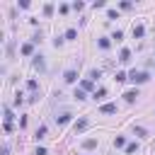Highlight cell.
<instances>
[{
	"instance_id": "obj_6",
	"label": "cell",
	"mask_w": 155,
	"mask_h": 155,
	"mask_svg": "<svg viewBox=\"0 0 155 155\" xmlns=\"http://www.w3.org/2000/svg\"><path fill=\"white\" fill-rule=\"evenodd\" d=\"M143 34H145V27H143V24H136V27H133V39H140Z\"/></svg>"
},
{
	"instance_id": "obj_19",
	"label": "cell",
	"mask_w": 155,
	"mask_h": 155,
	"mask_svg": "<svg viewBox=\"0 0 155 155\" xmlns=\"http://www.w3.org/2000/svg\"><path fill=\"white\" fill-rule=\"evenodd\" d=\"M22 53L29 56V53H31V44H24V46H22Z\"/></svg>"
},
{
	"instance_id": "obj_15",
	"label": "cell",
	"mask_w": 155,
	"mask_h": 155,
	"mask_svg": "<svg viewBox=\"0 0 155 155\" xmlns=\"http://www.w3.org/2000/svg\"><path fill=\"white\" fill-rule=\"evenodd\" d=\"M44 15H46V17H48V15H53V5H51V2H46V5H44Z\"/></svg>"
},
{
	"instance_id": "obj_21",
	"label": "cell",
	"mask_w": 155,
	"mask_h": 155,
	"mask_svg": "<svg viewBox=\"0 0 155 155\" xmlns=\"http://www.w3.org/2000/svg\"><path fill=\"white\" fill-rule=\"evenodd\" d=\"M111 39H116V41H121V39H124V31H119V29H116V31H114V36H111Z\"/></svg>"
},
{
	"instance_id": "obj_18",
	"label": "cell",
	"mask_w": 155,
	"mask_h": 155,
	"mask_svg": "<svg viewBox=\"0 0 155 155\" xmlns=\"http://www.w3.org/2000/svg\"><path fill=\"white\" fill-rule=\"evenodd\" d=\"M133 133H136V136H140V138H145V136H148V133H145V128H140V126H138V128H133Z\"/></svg>"
},
{
	"instance_id": "obj_5",
	"label": "cell",
	"mask_w": 155,
	"mask_h": 155,
	"mask_svg": "<svg viewBox=\"0 0 155 155\" xmlns=\"http://www.w3.org/2000/svg\"><path fill=\"white\" fill-rule=\"evenodd\" d=\"M90 126V121L87 119H80V121H75V133H80V131H85Z\"/></svg>"
},
{
	"instance_id": "obj_2",
	"label": "cell",
	"mask_w": 155,
	"mask_h": 155,
	"mask_svg": "<svg viewBox=\"0 0 155 155\" xmlns=\"http://www.w3.org/2000/svg\"><path fill=\"white\" fill-rule=\"evenodd\" d=\"M124 99H126V102H128V104H133V102H136V99H138V90H128V92H126V94H124Z\"/></svg>"
},
{
	"instance_id": "obj_13",
	"label": "cell",
	"mask_w": 155,
	"mask_h": 155,
	"mask_svg": "<svg viewBox=\"0 0 155 155\" xmlns=\"http://www.w3.org/2000/svg\"><path fill=\"white\" fill-rule=\"evenodd\" d=\"M56 121L58 124H68L70 121V114H61V116H56Z\"/></svg>"
},
{
	"instance_id": "obj_10",
	"label": "cell",
	"mask_w": 155,
	"mask_h": 155,
	"mask_svg": "<svg viewBox=\"0 0 155 155\" xmlns=\"http://www.w3.org/2000/svg\"><path fill=\"white\" fill-rule=\"evenodd\" d=\"M75 36H78V31H75V29H68V31H65V36H63V39H65V41H73V39H75Z\"/></svg>"
},
{
	"instance_id": "obj_22",
	"label": "cell",
	"mask_w": 155,
	"mask_h": 155,
	"mask_svg": "<svg viewBox=\"0 0 155 155\" xmlns=\"http://www.w3.org/2000/svg\"><path fill=\"white\" fill-rule=\"evenodd\" d=\"M116 80H119V82H124V80H128V75H126V73H116Z\"/></svg>"
},
{
	"instance_id": "obj_1",
	"label": "cell",
	"mask_w": 155,
	"mask_h": 155,
	"mask_svg": "<svg viewBox=\"0 0 155 155\" xmlns=\"http://www.w3.org/2000/svg\"><path fill=\"white\" fill-rule=\"evenodd\" d=\"M128 80H133V82H138V85H140V82H148V80H150V75H148L145 70H131V73H128Z\"/></svg>"
},
{
	"instance_id": "obj_23",
	"label": "cell",
	"mask_w": 155,
	"mask_h": 155,
	"mask_svg": "<svg viewBox=\"0 0 155 155\" xmlns=\"http://www.w3.org/2000/svg\"><path fill=\"white\" fill-rule=\"evenodd\" d=\"M27 87H29V90H36V87H39V82H36V80H29V82H27Z\"/></svg>"
},
{
	"instance_id": "obj_4",
	"label": "cell",
	"mask_w": 155,
	"mask_h": 155,
	"mask_svg": "<svg viewBox=\"0 0 155 155\" xmlns=\"http://www.w3.org/2000/svg\"><path fill=\"white\" fill-rule=\"evenodd\" d=\"M63 80H65V82H75V80H78V73H75V70H65V73H63Z\"/></svg>"
},
{
	"instance_id": "obj_11",
	"label": "cell",
	"mask_w": 155,
	"mask_h": 155,
	"mask_svg": "<svg viewBox=\"0 0 155 155\" xmlns=\"http://www.w3.org/2000/svg\"><path fill=\"white\" fill-rule=\"evenodd\" d=\"M2 111H5V124H12V109H10V107H5Z\"/></svg>"
},
{
	"instance_id": "obj_7",
	"label": "cell",
	"mask_w": 155,
	"mask_h": 155,
	"mask_svg": "<svg viewBox=\"0 0 155 155\" xmlns=\"http://www.w3.org/2000/svg\"><path fill=\"white\" fill-rule=\"evenodd\" d=\"M102 114H116V104H102Z\"/></svg>"
},
{
	"instance_id": "obj_16",
	"label": "cell",
	"mask_w": 155,
	"mask_h": 155,
	"mask_svg": "<svg viewBox=\"0 0 155 155\" xmlns=\"http://www.w3.org/2000/svg\"><path fill=\"white\" fill-rule=\"evenodd\" d=\"M80 90H92V80H82L80 82Z\"/></svg>"
},
{
	"instance_id": "obj_12",
	"label": "cell",
	"mask_w": 155,
	"mask_h": 155,
	"mask_svg": "<svg viewBox=\"0 0 155 155\" xmlns=\"http://www.w3.org/2000/svg\"><path fill=\"white\" fill-rule=\"evenodd\" d=\"M114 145H116V148H124V145H126V138H124V136H116V138H114Z\"/></svg>"
},
{
	"instance_id": "obj_9",
	"label": "cell",
	"mask_w": 155,
	"mask_h": 155,
	"mask_svg": "<svg viewBox=\"0 0 155 155\" xmlns=\"http://www.w3.org/2000/svg\"><path fill=\"white\" fill-rule=\"evenodd\" d=\"M82 148L85 150H92V148H97V140L94 138H87V140H82Z\"/></svg>"
},
{
	"instance_id": "obj_3",
	"label": "cell",
	"mask_w": 155,
	"mask_h": 155,
	"mask_svg": "<svg viewBox=\"0 0 155 155\" xmlns=\"http://www.w3.org/2000/svg\"><path fill=\"white\" fill-rule=\"evenodd\" d=\"M31 63H34V68H36V70H46V65H44V56H34V61H31Z\"/></svg>"
},
{
	"instance_id": "obj_14",
	"label": "cell",
	"mask_w": 155,
	"mask_h": 155,
	"mask_svg": "<svg viewBox=\"0 0 155 155\" xmlns=\"http://www.w3.org/2000/svg\"><path fill=\"white\" fill-rule=\"evenodd\" d=\"M44 136H46V126H39V128H36V140H41Z\"/></svg>"
},
{
	"instance_id": "obj_17",
	"label": "cell",
	"mask_w": 155,
	"mask_h": 155,
	"mask_svg": "<svg viewBox=\"0 0 155 155\" xmlns=\"http://www.w3.org/2000/svg\"><path fill=\"white\" fill-rule=\"evenodd\" d=\"M109 46H111L109 39H99V48H109Z\"/></svg>"
},
{
	"instance_id": "obj_8",
	"label": "cell",
	"mask_w": 155,
	"mask_h": 155,
	"mask_svg": "<svg viewBox=\"0 0 155 155\" xmlns=\"http://www.w3.org/2000/svg\"><path fill=\"white\" fill-rule=\"evenodd\" d=\"M119 61H121V63H128V61H131V51H128V48H124V51L119 53Z\"/></svg>"
},
{
	"instance_id": "obj_25",
	"label": "cell",
	"mask_w": 155,
	"mask_h": 155,
	"mask_svg": "<svg viewBox=\"0 0 155 155\" xmlns=\"http://www.w3.org/2000/svg\"><path fill=\"white\" fill-rule=\"evenodd\" d=\"M75 99H85V90H78L75 92Z\"/></svg>"
},
{
	"instance_id": "obj_20",
	"label": "cell",
	"mask_w": 155,
	"mask_h": 155,
	"mask_svg": "<svg viewBox=\"0 0 155 155\" xmlns=\"http://www.w3.org/2000/svg\"><path fill=\"white\" fill-rule=\"evenodd\" d=\"M136 150H138L136 143H128V145H126V153H136Z\"/></svg>"
},
{
	"instance_id": "obj_24",
	"label": "cell",
	"mask_w": 155,
	"mask_h": 155,
	"mask_svg": "<svg viewBox=\"0 0 155 155\" xmlns=\"http://www.w3.org/2000/svg\"><path fill=\"white\" fill-rule=\"evenodd\" d=\"M104 94H107V90H97V92H94V99H102Z\"/></svg>"
}]
</instances>
